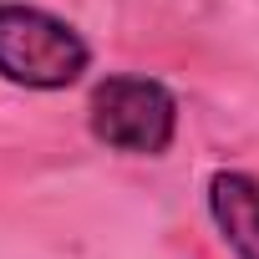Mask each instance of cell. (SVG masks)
Listing matches in <instances>:
<instances>
[{"instance_id": "1", "label": "cell", "mask_w": 259, "mask_h": 259, "mask_svg": "<svg viewBox=\"0 0 259 259\" xmlns=\"http://www.w3.org/2000/svg\"><path fill=\"white\" fill-rule=\"evenodd\" d=\"M92 46L87 36L21 0H0V81L26 87V92H66L87 76Z\"/></svg>"}, {"instance_id": "2", "label": "cell", "mask_w": 259, "mask_h": 259, "mask_svg": "<svg viewBox=\"0 0 259 259\" xmlns=\"http://www.w3.org/2000/svg\"><path fill=\"white\" fill-rule=\"evenodd\" d=\"M92 138L127 158H163L178 138V97L158 76H102L87 97Z\"/></svg>"}, {"instance_id": "3", "label": "cell", "mask_w": 259, "mask_h": 259, "mask_svg": "<svg viewBox=\"0 0 259 259\" xmlns=\"http://www.w3.org/2000/svg\"><path fill=\"white\" fill-rule=\"evenodd\" d=\"M208 219L234 249V259H259V178L219 168L208 178Z\"/></svg>"}]
</instances>
